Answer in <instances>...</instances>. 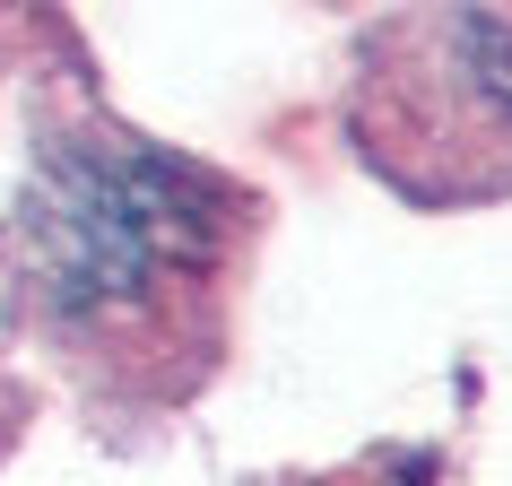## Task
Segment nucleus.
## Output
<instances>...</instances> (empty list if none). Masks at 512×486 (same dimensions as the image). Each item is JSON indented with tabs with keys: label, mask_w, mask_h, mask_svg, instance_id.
Masks as SVG:
<instances>
[{
	"label": "nucleus",
	"mask_w": 512,
	"mask_h": 486,
	"mask_svg": "<svg viewBox=\"0 0 512 486\" xmlns=\"http://www.w3.org/2000/svg\"><path fill=\"white\" fill-rule=\"evenodd\" d=\"M356 148L417 209H478L512 191V9L469 0L417 18L365 61Z\"/></svg>",
	"instance_id": "obj_2"
},
{
	"label": "nucleus",
	"mask_w": 512,
	"mask_h": 486,
	"mask_svg": "<svg viewBox=\"0 0 512 486\" xmlns=\"http://www.w3.org/2000/svg\"><path fill=\"white\" fill-rule=\"evenodd\" d=\"M243 235L252 200L209 165L113 122H70L35 148L18 200V313L96 408H174L226 356Z\"/></svg>",
	"instance_id": "obj_1"
},
{
	"label": "nucleus",
	"mask_w": 512,
	"mask_h": 486,
	"mask_svg": "<svg viewBox=\"0 0 512 486\" xmlns=\"http://www.w3.org/2000/svg\"><path fill=\"white\" fill-rule=\"evenodd\" d=\"M9 18H18V0H0V53H9Z\"/></svg>",
	"instance_id": "obj_3"
}]
</instances>
